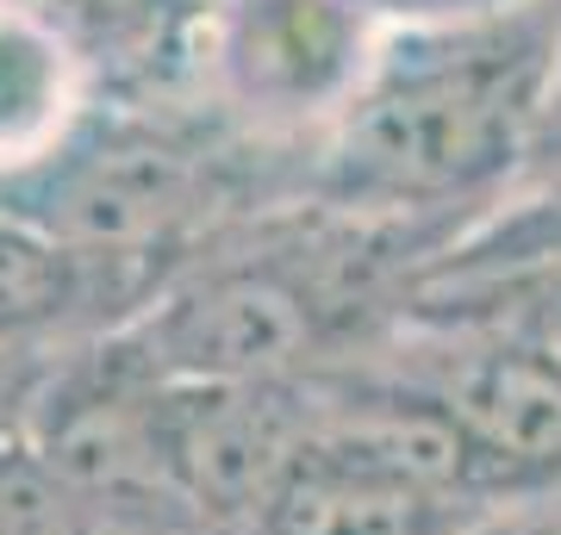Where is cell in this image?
Listing matches in <instances>:
<instances>
[{
	"mask_svg": "<svg viewBox=\"0 0 561 535\" xmlns=\"http://www.w3.org/2000/svg\"><path fill=\"white\" fill-rule=\"evenodd\" d=\"M400 317L493 324L561 361V256L518 261V268H474V275H424L405 293Z\"/></svg>",
	"mask_w": 561,
	"mask_h": 535,
	"instance_id": "6",
	"label": "cell"
},
{
	"mask_svg": "<svg viewBox=\"0 0 561 535\" xmlns=\"http://www.w3.org/2000/svg\"><path fill=\"white\" fill-rule=\"evenodd\" d=\"M468 535H561V486H530V492L505 498Z\"/></svg>",
	"mask_w": 561,
	"mask_h": 535,
	"instance_id": "7",
	"label": "cell"
},
{
	"mask_svg": "<svg viewBox=\"0 0 561 535\" xmlns=\"http://www.w3.org/2000/svg\"><path fill=\"white\" fill-rule=\"evenodd\" d=\"M542 187H561V50H556V69H549V94H542V119H537V138H530V162L518 175V194H542Z\"/></svg>",
	"mask_w": 561,
	"mask_h": 535,
	"instance_id": "8",
	"label": "cell"
},
{
	"mask_svg": "<svg viewBox=\"0 0 561 535\" xmlns=\"http://www.w3.org/2000/svg\"><path fill=\"white\" fill-rule=\"evenodd\" d=\"M169 386V380H162ZM312 423V380L169 386V474L201 530L250 535Z\"/></svg>",
	"mask_w": 561,
	"mask_h": 535,
	"instance_id": "3",
	"label": "cell"
},
{
	"mask_svg": "<svg viewBox=\"0 0 561 535\" xmlns=\"http://www.w3.org/2000/svg\"><path fill=\"white\" fill-rule=\"evenodd\" d=\"M157 280L57 243L0 206V330L44 342H94L144 312Z\"/></svg>",
	"mask_w": 561,
	"mask_h": 535,
	"instance_id": "4",
	"label": "cell"
},
{
	"mask_svg": "<svg viewBox=\"0 0 561 535\" xmlns=\"http://www.w3.org/2000/svg\"><path fill=\"white\" fill-rule=\"evenodd\" d=\"M561 50V0L387 20L368 81L306 156L300 199L449 237L518 194Z\"/></svg>",
	"mask_w": 561,
	"mask_h": 535,
	"instance_id": "1",
	"label": "cell"
},
{
	"mask_svg": "<svg viewBox=\"0 0 561 535\" xmlns=\"http://www.w3.org/2000/svg\"><path fill=\"white\" fill-rule=\"evenodd\" d=\"M187 535H225V530H187Z\"/></svg>",
	"mask_w": 561,
	"mask_h": 535,
	"instance_id": "9",
	"label": "cell"
},
{
	"mask_svg": "<svg viewBox=\"0 0 561 535\" xmlns=\"http://www.w3.org/2000/svg\"><path fill=\"white\" fill-rule=\"evenodd\" d=\"M101 100L88 57L38 7L0 0V199L44 175Z\"/></svg>",
	"mask_w": 561,
	"mask_h": 535,
	"instance_id": "5",
	"label": "cell"
},
{
	"mask_svg": "<svg viewBox=\"0 0 561 535\" xmlns=\"http://www.w3.org/2000/svg\"><path fill=\"white\" fill-rule=\"evenodd\" d=\"M381 32L368 0H194L181 75L243 143L312 156L368 81Z\"/></svg>",
	"mask_w": 561,
	"mask_h": 535,
	"instance_id": "2",
	"label": "cell"
}]
</instances>
